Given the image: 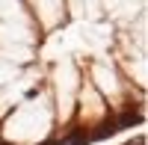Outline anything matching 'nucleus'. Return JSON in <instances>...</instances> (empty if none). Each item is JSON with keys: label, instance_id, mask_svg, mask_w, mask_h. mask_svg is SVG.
Instances as JSON below:
<instances>
[{"label": "nucleus", "instance_id": "nucleus-1", "mask_svg": "<svg viewBox=\"0 0 148 145\" xmlns=\"http://www.w3.org/2000/svg\"><path fill=\"white\" fill-rule=\"evenodd\" d=\"M116 122H104V124H98V130H95V133H89V139H104V136H113L116 133Z\"/></svg>", "mask_w": 148, "mask_h": 145}, {"label": "nucleus", "instance_id": "nucleus-2", "mask_svg": "<svg viewBox=\"0 0 148 145\" xmlns=\"http://www.w3.org/2000/svg\"><path fill=\"white\" fill-rule=\"evenodd\" d=\"M139 122H142V116H139V113H125V116L116 122V127L121 130V127H130V124H139Z\"/></svg>", "mask_w": 148, "mask_h": 145}, {"label": "nucleus", "instance_id": "nucleus-3", "mask_svg": "<svg viewBox=\"0 0 148 145\" xmlns=\"http://www.w3.org/2000/svg\"><path fill=\"white\" fill-rule=\"evenodd\" d=\"M130 145H133V142H130ZM136 145H145V142H142V139H139V142H136Z\"/></svg>", "mask_w": 148, "mask_h": 145}]
</instances>
